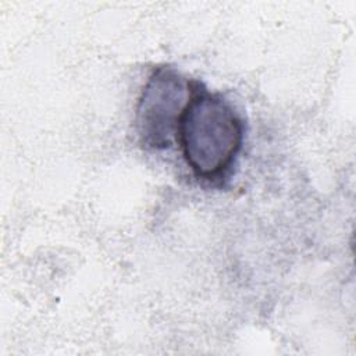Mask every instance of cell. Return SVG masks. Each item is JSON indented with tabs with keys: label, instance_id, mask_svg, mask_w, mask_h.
Wrapping results in <instances>:
<instances>
[{
	"label": "cell",
	"instance_id": "obj_1",
	"mask_svg": "<svg viewBox=\"0 0 356 356\" xmlns=\"http://www.w3.org/2000/svg\"><path fill=\"white\" fill-rule=\"evenodd\" d=\"M243 139L245 122L232 103L193 79L175 134L182 159L193 177L209 184H222L238 161Z\"/></svg>",
	"mask_w": 356,
	"mask_h": 356
},
{
	"label": "cell",
	"instance_id": "obj_2",
	"mask_svg": "<svg viewBox=\"0 0 356 356\" xmlns=\"http://www.w3.org/2000/svg\"><path fill=\"white\" fill-rule=\"evenodd\" d=\"M193 79L163 64L152 70L142 88L135 113V129L147 150H164L175 140L179 115L192 93Z\"/></svg>",
	"mask_w": 356,
	"mask_h": 356
}]
</instances>
